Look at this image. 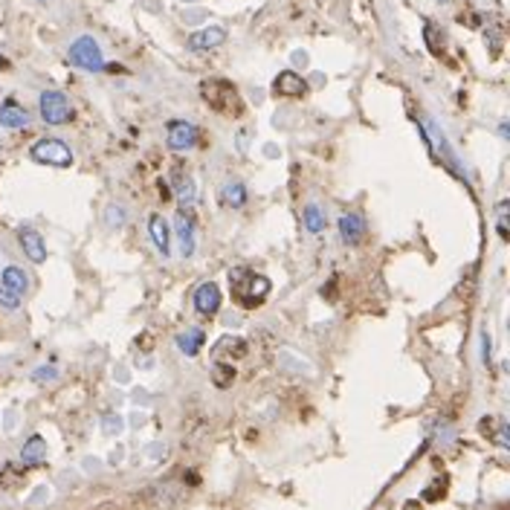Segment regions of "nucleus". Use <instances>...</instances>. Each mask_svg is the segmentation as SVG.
Segmentation results:
<instances>
[{"label":"nucleus","mask_w":510,"mask_h":510,"mask_svg":"<svg viewBox=\"0 0 510 510\" xmlns=\"http://www.w3.org/2000/svg\"><path fill=\"white\" fill-rule=\"evenodd\" d=\"M230 284H232V299L241 305V307H259L267 296H270V278L267 276H259L246 267H235L230 273Z\"/></svg>","instance_id":"f257e3e1"},{"label":"nucleus","mask_w":510,"mask_h":510,"mask_svg":"<svg viewBox=\"0 0 510 510\" xmlns=\"http://www.w3.org/2000/svg\"><path fill=\"white\" fill-rule=\"evenodd\" d=\"M200 93H203V99H206L209 108L227 113V116H238L241 113V96H238V90L230 81H220V79L217 81H203Z\"/></svg>","instance_id":"f03ea898"},{"label":"nucleus","mask_w":510,"mask_h":510,"mask_svg":"<svg viewBox=\"0 0 510 510\" xmlns=\"http://www.w3.org/2000/svg\"><path fill=\"white\" fill-rule=\"evenodd\" d=\"M32 159L41 166H52V169H70L73 163V151L67 142H61L55 137H47V140H38L35 145H32Z\"/></svg>","instance_id":"7ed1b4c3"},{"label":"nucleus","mask_w":510,"mask_h":510,"mask_svg":"<svg viewBox=\"0 0 510 510\" xmlns=\"http://www.w3.org/2000/svg\"><path fill=\"white\" fill-rule=\"evenodd\" d=\"M70 64H76V67H81V70H90V73H96V70H102L105 67V55H102V47L96 44L90 35H81V38H76L73 44H70Z\"/></svg>","instance_id":"20e7f679"},{"label":"nucleus","mask_w":510,"mask_h":510,"mask_svg":"<svg viewBox=\"0 0 510 510\" xmlns=\"http://www.w3.org/2000/svg\"><path fill=\"white\" fill-rule=\"evenodd\" d=\"M38 110H41V119L47 125H64V122H70V116H73V108L67 102V96L58 93V90H44L41 93Z\"/></svg>","instance_id":"39448f33"},{"label":"nucleus","mask_w":510,"mask_h":510,"mask_svg":"<svg viewBox=\"0 0 510 510\" xmlns=\"http://www.w3.org/2000/svg\"><path fill=\"white\" fill-rule=\"evenodd\" d=\"M198 128L186 122V119H171L169 122V148L174 151H188V148H195L198 145Z\"/></svg>","instance_id":"423d86ee"},{"label":"nucleus","mask_w":510,"mask_h":510,"mask_svg":"<svg viewBox=\"0 0 510 510\" xmlns=\"http://www.w3.org/2000/svg\"><path fill=\"white\" fill-rule=\"evenodd\" d=\"M174 230H177V238H180L183 259H188V255L195 252V215H191V209H180V212H177Z\"/></svg>","instance_id":"0eeeda50"},{"label":"nucleus","mask_w":510,"mask_h":510,"mask_svg":"<svg viewBox=\"0 0 510 510\" xmlns=\"http://www.w3.org/2000/svg\"><path fill=\"white\" fill-rule=\"evenodd\" d=\"M273 93H276V96H284V99H299V96L307 93V81H305L299 73H293V70H284V73L276 76Z\"/></svg>","instance_id":"6e6552de"},{"label":"nucleus","mask_w":510,"mask_h":510,"mask_svg":"<svg viewBox=\"0 0 510 510\" xmlns=\"http://www.w3.org/2000/svg\"><path fill=\"white\" fill-rule=\"evenodd\" d=\"M223 41H227V32H223V26H206V29H198V32H191V35H188V50L206 52V50L220 47Z\"/></svg>","instance_id":"1a4fd4ad"},{"label":"nucleus","mask_w":510,"mask_h":510,"mask_svg":"<svg viewBox=\"0 0 510 510\" xmlns=\"http://www.w3.org/2000/svg\"><path fill=\"white\" fill-rule=\"evenodd\" d=\"M18 241H21V246H23V252H26L29 261H35V264H44V261H47V244H44L41 232L23 227V230L18 232Z\"/></svg>","instance_id":"9d476101"},{"label":"nucleus","mask_w":510,"mask_h":510,"mask_svg":"<svg viewBox=\"0 0 510 510\" xmlns=\"http://www.w3.org/2000/svg\"><path fill=\"white\" fill-rule=\"evenodd\" d=\"M220 287L217 284H212V281H206V284H200L198 290H195V307H198V313H203V316H215L217 310H220Z\"/></svg>","instance_id":"9b49d317"},{"label":"nucleus","mask_w":510,"mask_h":510,"mask_svg":"<svg viewBox=\"0 0 510 510\" xmlns=\"http://www.w3.org/2000/svg\"><path fill=\"white\" fill-rule=\"evenodd\" d=\"M363 235H366V220H363V215H360V212H345V215L339 217V238H342L345 244H360Z\"/></svg>","instance_id":"f8f14e48"},{"label":"nucleus","mask_w":510,"mask_h":510,"mask_svg":"<svg viewBox=\"0 0 510 510\" xmlns=\"http://www.w3.org/2000/svg\"><path fill=\"white\" fill-rule=\"evenodd\" d=\"M148 232H151L154 246L163 252V259H169V255H171V232H169L166 217L163 215H151L148 217Z\"/></svg>","instance_id":"ddd939ff"},{"label":"nucleus","mask_w":510,"mask_h":510,"mask_svg":"<svg viewBox=\"0 0 510 510\" xmlns=\"http://www.w3.org/2000/svg\"><path fill=\"white\" fill-rule=\"evenodd\" d=\"M0 125L4 128H12V131H18V128H26L29 125V113L18 105V102H4L0 105Z\"/></svg>","instance_id":"4468645a"},{"label":"nucleus","mask_w":510,"mask_h":510,"mask_svg":"<svg viewBox=\"0 0 510 510\" xmlns=\"http://www.w3.org/2000/svg\"><path fill=\"white\" fill-rule=\"evenodd\" d=\"M177 348L183 351L186 357H198L200 354V345L206 342V334L200 331V328H188V331H183V334H177Z\"/></svg>","instance_id":"2eb2a0df"},{"label":"nucleus","mask_w":510,"mask_h":510,"mask_svg":"<svg viewBox=\"0 0 510 510\" xmlns=\"http://www.w3.org/2000/svg\"><path fill=\"white\" fill-rule=\"evenodd\" d=\"M0 284H4L6 290H12L15 296H23L29 290V276L21 267H6L4 276H0Z\"/></svg>","instance_id":"dca6fc26"},{"label":"nucleus","mask_w":510,"mask_h":510,"mask_svg":"<svg viewBox=\"0 0 510 510\" xmlns=\"http://www.w3.org/2000/svg\"><path fill=\"white\" fill-rule=\"evenodd\" d=\"M44 455H47V443H44V438H38V435H32V438L23 443V450H21L23 464H38V461H44Z\"/></svg>","instance_id":"f3484780"},{"label":"nucleus","mask_w":510,"mask_h":510,"mask_svg":"<svg viewBox=\"0 0 510 510\" xmlns=\"http://www.w3.org/2000/svg\"><path fill=\"white\" fill-rule=\"evenodd\" d=\"M223 351H230L227 357L241 360V357H246V354H249V345H246L241 336H223V339L215 345V354H223Z\"/></svg>","instance_id":"a211bd4d"},{"label":"nucleus","mask_w":510,"mask_h":510,"mask_svg":"<svg viewBox=\"0 0 510 510\" xmlns=\"http://www.w3.org/2000/svg\"><path fill=\"white\" fill-rule=\"evenodd\" d=\"M220 200L227 203V206H232V209H241L246 203L244 183H227V186H223V191H220Z\"/></svg>","instance_id":"6ab92c4d"},{"label":"nucleus","mask_w":510,"mask_h":510,"mask_svg":"<svg viewBox=\"0 0 510 510\" xmlns=\"http://www.w3.org/2000/svg\"><path fill=\"white\" fill-rule=\"evenodd\" d=\"M302 220H305L307 232H313V235L325 232V215H322V209H319L316 203H307V206H305V215H302Z\"/></svg>","instance_id":"aec40b11"},{"label":"nucleus","mask_w":510,"mask_h":510,"mask_svg":"<svg viewBox=\"0 0 510 510\" xmlns=\"http://www.w3.org/2000/svg\"><path fill=\"white\" fill-rule=\"evenodd\" d=\"M177 198L183 203V209H191V203H195V183H191V177H183L177 174Z\"/></svg>","instance_id":"412c9836"},{"label":"nucleus","mask_w":510,"mask_h":510,"mask_svg":"<svg viewBox=\"0 0 510 510\" xmlns=\"http://www.w3.org/2000/svg\"><path fill=\"white\" fill-rule=\"evenodd\" d=\"M212 380H215V386H217V389H227V386H232V380H235V368L227 366V363H215Z\"/></svg>","instance_id":"4be33fe9"},{"label":"nucleus","mask_w":510,"mask_h":510,"mask_svg":"<svg viewBox=\"0 0 510 510\" xmlns=\"http://www.w3.org/2000/svg\"><path fill=\"white\" fill-rule=\"evenodd\" d=\"M105 220H108V227H125L128 215H125L122 206H108V209H105Z\"/></svg>","instance_id":"5701e85b"},{"label":"nucleus","mask_w":510,"mask_h":510,"mask_svg":"<svg viewBox=\"0 0 510 510\" xmlns=\"http://www.w3.org/2000/svg\"><path fill=\"white\" fill-rule=\"evenodd\" d=\"M0 307H4V310H18V307H21V296H15L12 290H6L4 284H0Z\"/></svg>","instance_id":"b1692460"},{"label":"nucleus","mask_w":510,"mask_h":510,"mask_svg":"<svg viewBox=\"0 0 510 510\" xmlns=\"http://www.w3.org/2000/svg\"><path fill=\"white\" fill-rule=\"evenodd\" d=\"M504 212H507V200L499 203V235L507 238V223H504Z\"/></svg>","instance_id":"393cba45"},{"label":"nucleus","mask_w":510,"mask_h":510,"mask_svg":"<svg viewBox=\"0 0 510 510\" xmlns=\"http://www.w3.org/2000/svg\"><path fill=\"white\" fill-rule=\"evenodd\" d=\"M35 380H52L55 377V368L50 366V368H35V374H32Z\"/></svg>","instance_id":"a878e982"},{"label":"nucleus","mask_w":510,"mask_h":510,"mask_svg":"<svg viewBox=\"0 0 510 510\" xmlns=\"http://www.w3.org/2000/svg\"><path fill=\"white\" fill-rule=\"evenodd\" d=\"M105 424H108V426H105V432H108V435H110V432H119V429H122V421H119V418H108Z\"/></svg>","instance_id":"bb28decb"},{"label":"nucleus","mask_w":510,"mask_h":510,"mask_svg":"<svg viewBox=\"0 0 510 510\" xmlns=\"http://www.w3.org/2000/svg\"><path fill=\"white\" fill-rule=\"evenodd\" d=\"M186 4H191V0H186Z\"/></svg>","instance_id":"cd10ccee"}]
</instances>
